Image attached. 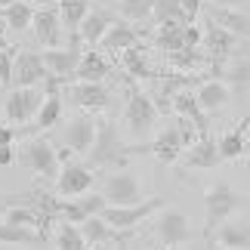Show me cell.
Returning <instances> with one entry per match:
<instances>
[{
  "instance_id": "cell-1",
  "label": "cell",
  "mask_w": 250,
  "mask_h": 250,
  "mask_svg": "<svg viewBox=\"0 0 250 250\" xmlns=\"http://www.w3.org/2000/svg\"><path fill=\"white\" fill-rule=\"evenodd\" d=\"M127 146L118 139V130H114L111 121H96V136L93 146L86 148L93 167H121L127 161Z\"/></svg>"
},
{
  "instance_id": "cell-2",
  "label": "cell",
  "mask_w": 250,
  "mask_h": 250,
  "mask_svg": "<svg viewBox=\"0 0 250 250\" xmlns=\"http://www.w3.org/2000/svg\"><path fill=\"white\" fill-rule=\"evenodd\" d=\"M124 124H127V133L133 139H148L155 133V124H158L155 99L146 96L142 90H133L127 99V111H124Z\"/></svg>"
},
{
  "instance_id": "cell-3",
  "label": "cell",
  "mask_w": 250,
  "mask_h": 250,
  "mask_svg": "<svg viewBox=\"0 0 250 250\" xmlns=\"http://www.w3.org/2000/svg\"><path fill=\"white\" fill-rule=\"evenodd\" d=\"M59 96H62V102H71L81 111H102L111 99L108 86L102 81H68L59 90Z\"/></svg>"
},
{
  "instance_id": "cell-4",
  "label": "cell",
  "mask_w": 250,
  "mask_h": 250,
  "mask_svg": "<svg viewBox=\"0 0 250 250\" xmlns=\"http://www.w3.org/2000/svg\"><path fill=\"white\" fill-rule=\"evenodd\" d=\"M241 207V195L229 186V182H213L207 191H204V210H207V232L213 235V229L229 219L235 210Z\"/></svg>"
},
{
  "instance_id": "cell-5",
  "label": "cell",
  "mask_w": 250,
  "mask_h": 250,
  "mask_svg": "<svg viewBox=\"0 0 250 250\" xmlns=\"http://www.w3.org/2000/svg\"><path fill=\"white\" fill-rule=\"evenodd\" d=\"M158 210H164V198H148V201H139V204H130V207H105L99 216L114 232H127V229L139 226L146 216L158 213Z\"/></svg>"
},
{
  "instance_id": "cell-6",
  "label": "cell",
  "mask_w": 250,
  "mask_h": 250,
  "mask_svg": "<svg viewBox=\"0 0 250 250\" xmlns=\"http://www.w3.org/2000/svg\"><path fill=\"white\" fill-rule=\"evenodd\" d=\"M102 198L108 207H130L142 201V186L130 170H114L102 188Z\"/></svg>"
},
{
  "instance_id": "cell-7",
  "label": "cell",
  "mask_w": 250,
  "mask_h": 250,
  "mask_svg": "<svg viewBox=\"0 0 250 250\" xmlns=\"http://www.w3.org/2000/svg\"><path fill=\"white\" fill-rule=\"evenodd\" d=\"M41 102H43L41 86H16L3 102V114L9 124H28V121H34Z\"/></svg>"
},
{
  "instance_id": "cell-8",
  "label": "cell",
  "mask_w": 250,
  "mask_h": 250,
  "mask_svg": "<svg viewBox=\"0 0 250 250\" xmlns=\"http://www.w3.org/2000/svg\"><path fill=\"white\" fill-rule=\"evenodd\" d=\"M22 161L28 164V170L37 173V176H43V179H56V173H59V164H56V148L43 136H34V139L25 142Z\"/></svg>"
},
{
  "instance_id": "cell-9",
  "label": "cell",
  "mask_w": 250,
  "mask_h": 250,
  "mask_svg": "<svg viewBox=\"0 0 250 250\" xmlns=\"http://www.w3.org/2000/svg\"><path fill=\"white\" fill-rule=\"evenodd\" d=\"M93 188V167L90 164H65L56 173V195L59 198H78Z\"/></svg>"
},
{
  "instance_id": "cell-10",
  "label": "cell",
  "mask_w": 250,
  "mask_h": 250,
  "mask_svg": "<svg viewBox=\"0 0 250 250\" xmlns=\"http://www.w3.org/2000/svg\"><path fill=\"white\" fill-rule=\"evenodd\" d=\"M31 28H34V37H37V43H41L43 50L62 46V22H59V13H56V3L34 9Z\"/></svg>"
},
{
  "instance_id": "cell-11",
  "label": "cell",
  "mask_w": 250,
  "mask_h": 250,
  "mask_svg": "<svg viewBox=\"0 0 250 250\" xmlns=\"http://www.w3.org/2000/svg\"><path fill=\"white\" fill-rule=\"evenodd\" d=\"M81 53L83 50H78V46H50V50L41 53V62L50 74H56V78H62L68 83L74 68H78V62H81Z\"/></svg>"
},
{
  "instance_id": "cell-12",
  "label": "cell",
  "mask_w": 250,
  "mask_h": 250,
  "mask_svg": "<svg viewBox=\"0 0 250 250\" xmlns=\"http://www.w3.org/2000/svg\"><path fill=\"white\" fill-rule=\"evenodd\" d=\"M118 22V16L108 13V9H99V6H90V13L83 16V22L78 25V41L86 46V50H96L99 37L108 31V28Z\"/></svg>"
},
{
  "instance_id": "cell-13",
  "label": "cell",
  "mask_w": 250,
  "mask_h": 250,
  "mask_svg": "<svg viewBox=\"0 0 250 250\" xmlns=\"http://www.w3.org/2000/svg\"><path fill=\"white\" fill-rule=\"evenodd\" d=\"M158 238L167 247H182L191 238V219L179 210H164L158 219Z\"/></svg>"
},
{
  "instance_id": "cell-14",
  "label": "cell",
  "mask_w": 250,
  "mask_h": 250,
  "mask_svg": "<svg viewBox=\"0 0 250 250\" xmlns=\"http://www.w3.org/2000/svg\"><path fill=\"white\" fill-rule=\"evenodd\" d=\"M43 62H41V53H31V50H22L13 59V83L16 86H41V81L46 78Z\"/></svg>"
},
{
  "instance_id": "cell-15",
  "label": "cell",
  "mask_w": 250,
  "mask_h": 250,
  "mask_svg": "<svg viewBox=\"0 0 250 250\" xmlns=\"http://www.w3.org/2000/svg\"><path fill=\"white\" fill-rule=\"evenodd\" d=\"M130 46H139V31L133 28V22H114L108 31L99 37L96 50L99 53H124Z\"/></svg>"
},
{
  "instance_id": "cell-16",
  "label": "cell",
  "mask_w": 250,
  "mask_h": 250,
  "mask_svg": "<svg viewBox=\"0 0 250 250\" xmlns=\"http://www.w3.org/2000/svg\"><path fill=\"white\" fill-rule=\"evenodd\" d=\"M207 19L210 25L216 28H226V31H232L235 37H241V41H247L250 34V22H247V9H232V6H210L207 9Z\"/></svg>"
},
{
  "instance_id": "cell-17",
  "label": "cell",
  "mask_w": 250,
  "mask_h": 250,
  "mask_svg": "<svg viewBox=\"0 0 250 250\" xmlns=\"http://www.w3.org/2000/svg\"><path fill=\"white\" fill-rule=\"evenodd\" d=\"M191 96H195L198 108L204 111V114H216L219 108H226V105H229V99H232V90H229V83H223V81L216 78V81H204Z\"/></svg>"
},
{
  "instance_id": "cell-18",
  "label": "cell",
  "mask_w": 250,
  "mask_h": 250,
  "mask_svg": "<svg viewBox=\"0 0 250 250\" xmlns=\"http://www.w3.org/2000/svg\"><path fill=\"white\" fill-rule=\"evenodd\" d=\"M56 13H59L62 28H68V46H78L81 50L78 25L83 22V16L90 13V0H59V3H56Z\"/></svg>"
},
{
  "instance_id": "cell-19",
  "label": "cell",
  "mask_w": 250,
  "mask_h": 250,
  "mask_svg": "<svg viewBox=\"0 0 250 250\" xmlns=\"http://www.w3.org/2000/svg\"><path fill=\"white\" fill-rule=\"evenodd\" d=\"M219 164V151H216V139H210L207 133L188 146V155H186V167L188 170H213Z\"/></svg>"
},
{
  "instance_id": "cell-20",
  "label": "cell",
  "mask_w": 250,
  "mask_h": 250,
  "mask_svg": "<svg viewBox=\"0 0 250 250\" xmlns=\"http://www.w3.org/2000/svg\"><path fill=\"white\" fill-rule=\"evenodd\" d=\"M170 99H173L170 111H176L179 118L191 121L198 133H207V130H210V118H207V114L198 108V102H195V96H191V90H176V93L170 96Z\"/></svg>"
},
{
  "instance_id": "cell-21",
  "label": "cell",
  "mask_w": 250,
  "mask_h": 250,
  "mask_svg": "<svg viewBox=\"0 0 250 250\" xmlns=\"http://www.w3.org/2000/svg\"><path fill=\"white\" fill-rule=\"evenodd\" d=\"M93 136H96V118H74L65 130V146H68L74 155H86V148L93 146Z\"/></svg>"
},
{
  "instance_id": "cell-22",
  "label": "cell",
  "mask_w": 250,
  "mask_h": 250,
  "mask_svg": "<svg viewBox=\"0 0 250 250\" xmlns=\"http://www.w3.org/2000/svg\"><path fill=\"white\" fill-rule=\"evenodd\" d=\"M238 41L241 37H235L232 31H226V28H216V25H207L204 31H201V50L210 53V56H229L238 50Z\"/></svg>"
},
{
  "instance_id": "cell-23",
  "label": "cell",
  "mask_w": 250,
  "mask_h": 250,
  "mask_svg": "<svg viewBox=\"0 0 250 250\" xmlns=\"http://www.w3.org/2000/svg\"><path fill=\"white\" fill-rule=\"evenodd\" d=\"M216 244L226 250H247L250 247V229L247 219H223L216 232Z\"/></svg>"
},
{
  "instance_id": "cell-24",
  "label": "cell",
  "mask_w": 250,
  "mask_h": 250,
  "mask_svg": "<svg viewBox=\"0 0 250 250\" xmlns=\"http://www.w3.org/2000/svg\"><path fill=\"white\" fill-rule=\"evenodd\" d=\"M108 71H111V65H108V59H105L99 50H83L78 68H74V74H71V81H105Z\"/></svg>"
},
{
  "instance_id": "cell-25",
  "label": "cell",
  "mask_w": 250,
  "mask_h": 250,
  "mask_svg": "<svg viewBox=\"0 0 250 250\" xmlns=\"http://www.w3.org/2000/svg\"><path fill=\"white\" fill-rule=\"evenodd\" d=\"M148 151L155 155L161 164H173V161L179 158V151H182V139H179V130L176 127H167L164 133H158L155 142L148 146Z\"/></svg>"
},
{
  "instance_id": "cell-26",
  "label": "cell",
  "mask_w": 250,
  "mask_h": 250,
  "mask_svg": "<svg viewBox=\"0 0 250 250\" xmlns=\"http://www.w3.org/2000/svg\"><path fill=\"white\" fill-rule=\"evenodd\" d=\"M78 229H81V238L86 241V247H102L118 238V232L111 226H105L102 216H86L83 223H78Z\"/></svg>"
},
{
  "instance_id": "cell-27",
  "label": "cell",
  "mask_w": 250,
  "mask_h": 250,
  "mask_svg": "<svg viewBox=\"0 0 250 250\" xmlns=\"http://www.w3.org/2000/svg\"><path fill=\"white\" fill-rule=\"evenodd\" d=\"M31 19H34V6L28 3V0H13V3H6L3 6V22L9 31H16V34H22L31 28Z\"/></svg>"
},
{
  "instance_id": "cell-28",
  "label": "cell",
  "mask_w": 250,
  "mask_h": 250,
  "mask_svg": "<svg viewBox=\"0 0 250 250\" xmlns=\"http://www.w3.org/2000/svg\"><path fill=\"white\" fill-rule=\"evenodd\" d=\"M62 96L59 93H46L43 96V102H41V108H37V114H34V127L37 130H50V127H56V124L62 121Z\"/></svg>"
},
{
  "instance_id": "cell-29",
  "label": "cell",
  "mask_w": 250,
  "mask_h": 250,
  "mask_svg": "<svg viewBox=\"0 0 250 250\" xmlns=\"http://www.w3.org/2000/svg\"><path fill=\"white\" fill-rule=\"evenodd\" d=\"M167 62L173 65L176 71H195L207 62V53L201 46H179V50L167 53Z\"/></svg>"
},
{
  "instance_id": "cell-30",
  "label": "cell",
  "mask_w": 250,
  "mask_h": 250,
  "mask_svg": "<svg viewBox=\"0 0 250 250\" xmlns=\"http://www.w3.org/2000/svg\"><path fill=\"white\" fill-rule=\"evenodd\" d=\"M216 151H219V161H238L247 155V133L241 130H232V133H223L216 142Z\"/></svg>"
},
{
  "instance_id": "cell-31",
  "label": "cell",
  "mask_w": 250,
  "mask_h": 250,
  "mask_svg": "<svg viewBox=\"0 0 250 250\" xmlns=\"http://www.w3.org/2000/svg\"><path fill=\"white\" fill-rule=\"evenodd\" d=\"M43 235L25 226H13V223H0V244H41Z\"/></svg>"
},
{
  "instance_id": "cell-32",
  "label": "cell",
  "mask_w": 250,
  "mask_h": 250,
  "mask_svg": "<svg viewBox=\"0 0 250 250\" xmlns=\"http://www.w3.org/2000/svg\"><path fill=\"white\" fill-rule=\"evenodd\" d=\"M3 223H13V226H25V229H34V232H41L43 235V229H41V216L34 213L28 204H9L6 207V216H3ZM46 238V235H43Z\"/></svg>"
},
{
  "instance_id": "cell-33",
  "label": "cell",
  "mask_w": 250,
  "mask_h": 250,
  "mask_svg": "<svg viewBox=\"0 0 250 250\" xmlns=\"http://www.w3.org/2000/svg\"><path fill=\"white\" fill-rule=\"evenodd\" d=\"M124 68H127L130 78H139V81L155 78V68L148 65V59L142 56L139 46H130V50H124Z\"/></svg>"
},
{
  "instance_id": "cell-34",
  "label": "cell",
  "mask_w": 250,
  "mask_h": 250,
  "mask_svg": "<svg viewBox=\"0 0 250 250\" xmlns=\"http://www.w3.org/2000/svg\"><path fill=\"white\" fill-rule=\"evenodd\" d=\"M223 83H232L238 90H247V81H250V62H247V53L241 56H232V62H229V68L223 71Z\"/></svg>"
},
{
  "instance_id": "cell-35",
  "label": "cell",
  "mask_w": 250,
  "mask_h": 250,
  "mask_svg": "<svg viewBox=\"0 0 250 250\" xmlns=\"http://www.w3.org/2000/svg\"><path fill=\"white\" fill-rule=\"evenodd\" d=\"M151 19H155L158 25H164V22L188 25V22H186V16H182L179 0H155V6H151Z\"/></svg>"
},
{
  "instance_id": "cell-36",
  "label": "cell",
  "mask_w": 250,
  "mask_h": 250,
  "mask_svg": "<svg viewBox=\"0 0 250 250\" xmlns=\"http://www.w3.org/2000/svg\"><path fill=\"white\" fill-rule=\"evenodd\" d=\"M56 250H90L86 241L81 238V229L74 223H62L56 232Z\"/></svg>"
},
{
  "instance_id": "cell-37",
  "label": "cell",
  "mask_w": 250,
  "mask_h": 250,
  "mask_svg": "<svg viewBox=\"0 0 250 250\" xmlns=\"http://www.w3.org/2000/svg\"><path fill=\"white\" fill-rule=\"evenodd\" d=\"M151 6H155V0H118V13L127 22H146V19H151Z\"/></svg>"
},
{
  "instance_id": "cell-38",
  "label": "cell",
  "mask_w": 250,
  "mask_h": 250,
  "mask_svg": "<svg viewBox=\"0 0 250 250\" xmlns=\"http://www.w3.org/2000/svg\"><path fill=\"white\" fill-rule=\"evenodd\" d=\"M74 201H78V207L83 210L86 216H99L102 210L108 207V204H105V198H102V191H83V195H78Z\"/></svg>"
},
{
  "instance_id": "cell-39",
  "label": "cell",
  "mask_w": 250,
  "mask_h": 250,
  "mask_svg": "<svg viewBox=\"0 0 250 250\" xmlns=\"http://www.w3.org/2000/svg\"><path fill=\"white\" fill-rule=\"evenodd\" d=\"M13 59H16V50L13 46H3L0 50V86L13 83Z\"/></svg>"
},
{
  "instance_id": "cell-40",
  "label": "cell",
  "mask_w": 250,
  "mask_h": 250,
  "mask_svg": "<svg viewBox=\"0 0 250 250\" xmlns=\"http://www.w3.org/2000/svg\"><path fill=\"white\" fill-rule=\"evenodd\" d=\"M179 6H182V16H186V22H198V16H201V9H204V0H179Z\"/></svg>"
},
{
  "instance_id": "cell-41",
  "label": "cell",
  "mask_w": 250,
  "mask_h": 250,
  "mask_svg": "<svg viewBox=\"0 0 250 250\" xmlns=\"http://www.w3.org/2000/svg\"><path fill=\"white\" fill-rule=\"evenodd\" d=\"M182 43H186V46H201V28L195 22L182 28Z\"/></svg>"
},
{
  "instance_id": "cell-42",
  "label": "cell",
  "mask_w": 250,
  "mask_h": 250,
  "mask_svg": "<svg viewBox=\"0 0 250 250\" xmlns=\"http://www.w3.org/2000/svg\"><path fill=\"white\" fill-rule=\"evenodd\" d=\"M13 142H16V130L0 124V146H13Z\"/></svg>"
},
{
  "instance_id": "cell-43",
  "label": "cell",
  "mask_w": 250,
  "mask_h": 250,
  "mask_svg": "<svg viewBox=\"0 0 250 250\" xmlns=\"http://www.w3.org/2000/svg\"><path fill=\"white\" fill-rule=\"evenodd\" d=\"M71 158H74V151L65 146V148H56V164L65 167V164H71Z\"/></svg>"
},
{
  "instance_id": "cell-44",
  "label": "cell",
  "mask_w": 250,
  "mask_h": 250,
  "mask_svg": "<svg viewBox=\"0 0 250 250\" xmlns=\"http://www.w3.org/2000/svg\"><path fill=\"white\" fill-rule=\"evenodd\" d=\"M16 161V151H13V146H0V167H9Z\"/></svg>"
},
{
  "instance_id": "cell-45",
  "label": "cell",
  "mask_w": 250,
  "mask_h": 250,
  "mask_svg": "<svg viewBox=\"0 0 250 250\" xmlns=\"http://www.w3.org/2000/svg\"><path fill=\"white\" fill-rule=\"evenodd\" d=\"M6 3H13V0H0V9H3V6H6Z\"/></svg>"
},
{
  "instance_id": "cell-46",
  "label": "cell",
  "mask_w": 250,
  "mask_h": 250,
  "mask_svg": "<svg viewBox=\"0 0 250 250\" xmlns=\"http://www.w3.org/2000/svg\"><path fill=\"white\" fill-rule=\"evenodd\" d=\"M213 3H229V0H213Z\"/></svg>"
},
{
  "instance_id": "cell-47",
  "label": "cell",
  "mask_w": 250,
  "mask_h": 250,
  "mask_svg": "<svg viewBox=\"0 0 250 250\" xmlns=\"http://www.w3.org/2000/svg\"><path fill=\"white\" fill-rule=\"evenodd\" d=\"M3 46H6V43H3V41H0V50H3Z\"/></svg>"
}]
</instances>
